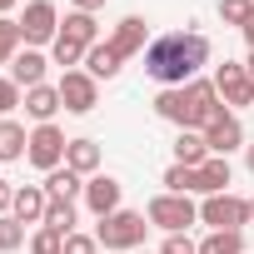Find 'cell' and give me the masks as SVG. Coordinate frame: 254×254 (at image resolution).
<instances>
[{
  "mask_svg": "<svg viewBox=\"0 0 254 254\" xmlns=\"http://www.w3.org/2000/svg\"><path fill=\"white\" fill-rule=\"evenodd\" d=\"M204 65H209V40H204L199 30H170V35H155L150 50H145V75L160 80V90L190 85Z\"/></svg>",
  "mask_w": 254,
  "mask_h": 254,
  "instance_id": "cell-1",
  "label": "cell"
},
{
  "mask_svg": "<svg viewBox=\"0 0 254 254\" xmlns=\"http://www.w3.org/2000/svg\"><path fill=\"white\" fill-rule=\"evenodd\" d=\"M90 45H100V25H95V15L70 10V15L60 20L55 45H50V65H60V70H80L85 55H90Z\"/></svg>",
  "mask_w": 254,
  "mask_h": 254,
  "instance_id": "cell-2",
  "label": "cell"
},
{
  "mask_svg": "<svg viewBox=\"0 0 254 254\" xmlns=\"http://www.w3.org/2000/svg\"><path fill=\"white\" fill-rule=\"evenodd\" d=\"M145 229H150L145 214L115 209V214H105V219L95 224V239H100L105 254H135V249H145Z\"/></svg>",
  "mask_w": 254,
  "mask_h": 254,
  "instance_id": "cell-3",
  "label": "cell"
},
{
  "mask_svg": "<svg viewBox=\"0 0 254 254\" xmlns=\"http://www.w3.org/2000/svg\"><path fill=\"white\" fill-rule=\"evenodd\" d=\"M145 219L155 224V229H165V234H185L190 224H199V204L190 199V194H155L150 204H145Z\"/></svg>",
  "mask_w": 254,
  "mask_h": 254,
  "instance_id": "cell-4",
  "label": "cell"
},
{
  "mask_svg": "<svg viewBox=\"0 0 254 254\" xmlns=\"http://www.w3.org/2000/svg\"><path fill=\"white\" fill-rule=\"evenodd\" d=\"M65 150H70V140H65V130L60 125H35L30 130V150H25V160L35 165V170H60L65 165Z\"/></svg>",
  "mask_w": 254,
  "mask_h": 254,
  "instance_id": "cell-5",
  "label": "cell"
},
{
  "mask_svg": "<svg viewBox=\"0 0 254 254\" xmlns=\"http://www.w3.org/2000/svg\"><path fill=\"white\" fill-rule=\"evenodd\" d=\"M199 224H209V229H244L249 224V199H239V194H204V204H199Z\"/></svg>",
  "mask_w": 254,
  "mask_h": 254,
  "instance_id": "cell-6",
  "label": "cell"
},
{
  "mask_svg": "<svg viewBox=\"0 0 254 254\" xmlns=\"http://www.w3.org/2000/svg\"><path fill=\"white\" fill-rule=\"evenodd\" d=\"M20 35H25V45H30V50L55 45V35H60V10L50 5V0H30L25 15H20Z\"/></svg>",
  "mask_w": 254,
  "mask_h": 254,
  "instance_id": "cell-7",
  "label": "cell"
},
{
  "mask_svg": "<svg viewBox=\"0 0 254 254\" xmlns=\"http://www.w3.org/2000/svg\"><path fill=\"white\" fill-rule=\"evenodd\" d=\"M60 105H65L70 115H90V110L100 105V80H95L90 70H65V75H60Z\"/></svg>",
  "mask_w": 254,
  "mask_h": 254,
  "instance_id": "cell-8",
  "label": "cell"
},
{
  "mask_svg": "<svg viewBox=\"0 0 254 254\" xmlns=\"http://www.w3.org/2000/svg\"><path fill=\"white\" fill-rule=\"evenodd\" d=\"M185 95H190V115H194V125L190 130H209V125L224 115V100H219V90H214V80H204V75H194L190 85H185Z\"/></svg>",
  "mask_w": 254,
  "mask_h": 254,
  "instance_id": "cell-9",
  "label": "cell"
},
{
  "mask_svg": "<svg viewBox=\"0 0 254 254\" xmlns=\"http://www.w3.org/2000/svg\"><path fill=\"white\" fill-rule=\"evenodd\" d=\"M214 90H219V100H224V110H239V105H254V80H249V70L244 65H234V60H224L214 75Z\"/></svg>",
  "mask_w": 254,
  "mask_h": 254,
  "instance_id": "cell-10",
  "label": "cell"
},
{
  "mask_svg": "<svg viewBox=\"0 0 254 254\" xmlns=\"http://www.w3.org/2000/svg\"><path fill=\"white\" fill-rule=\"evenodd\" d=\"M120 194H125V185H120L115 175H90V180H85V209H90L95 219L115 214V209H120Z\"/></svg>",
  "mask_w": 254,
  "mask_h": 254,
  "instance_id": "cell-11",
  "label": "cell"
},
{
  "mask_svg": "<svg viewBox=\"0 0 254 254\" xmlns=\"http://www.w3.org/2000/svg\"><path fill=\"white\" fill-rule=\"evenodd\" d=\"M204 145H209V155H234V150H244V125H239V115L234 110H224L209 130H204Z\"/></svg>",
  "mask_w": 254,
  "mask_h": 254,
  "instance_id": "cell-12",
  "label": "cell"
},
{
  "mask_svg": "<svg viewBox=\"0 0 254 254\" xmlns=\"http://www.w3.org/2000/svg\"><path fill=\"white\" fill-rule=\"evenodd\" d=\"M110 45H115L125 60H130V55H145V50H150V25H145V15H125V20L115 25Z\"/></svg>",
  "mask_w": 254,
  "mask_h": 254,
  "instance_id": "cell-13",
  "label": "cell"
},
{
  "mask_svg": "<svg viewBox=\"0 0 254 254\" xmlns=\"http://www.w3.org/2000/svg\"><path fill=\"white\" fill-rule=\"evenodd\" d=\"M45 70H50V55L45 50H20L15 60H10V80L20 85V90H35V85H45Z\"/></svg>",
  "mask_w": 254,
  "mask_h": 254,
  "instance_id": "cell-14",
  "label": "cell"
},
{
  "mask_svg": "<svg viewBox=\"0 0 254 254\" xmlns=\"http://www.w3.org/2000/svg\"><path fill=\"white\" fill-rule=\"evenodd\" d=\"M60 110H65V105H60V85H35V90H25V115H30L35 125H55Z\"/></svg>",
  "mask_w": 254,
  "mask_h": 254,
  "instance_id": "cell-15",
  "label": "cell"
},
{
  "mask_svg": "<svg viewBox=\"0 0 254 254\" xmlns=\"http://www.w3.org/2000/svg\"><path fill=\"white\" fill-rule=\"evenodd\" d=\"M45 209H50V194H45V185H20L15 190V219L20 224H45Z\"/></svg>",
  "mask_w": 254,
  "mask_h": 254,
  "instance_id": "cell-16",
  "label": "cell"
},
{
  "mask_svg": "<svg viewBox=\"0 0 254 254\" xmlns=\"http://www.w3.org/2000/svg\"><path fill=\"white\" fill-rule=\"evenodd\" d=\"M155 115L170 120L175 130H190L194 115H190V95H185V85H180V90H160V95H155Z\"/></svg>",
  "mask_w": 254,
  "mask_h": 254,
  "instance_id": "cell-17",
  "label": "cell"
},
{
  "mask_svg": "<svg viewBox=\"0 0 254 254\" xmlns=\"http://www.w3.org/2000/svg\"><path fill=\"white\" fill-rule=\"evenodd\" d=\"M45 194L55 199V204H75V199H85V175H75V170H50L45 175Z\"/></svg>",
  "mask_w": 254,
  "mask_h": 254,
  "instance_id": "cell-18",
  "label": "cell"
},
{
  "mask_svg": "<svg viewBox=\"0 0 254 254\" xmlns=\"http://www.w3.org/2000/svg\"><path fill=\"white\" fill-rule=\"evenodd\" d=\"M120 65H125V55H120L110 40L90 45V55H85V70H90L95 80H115V75H120Z\"/></svg>",
  "mask_w": 254,
  "mask_h": 254,
  "instance_id": "cell-19",
  "label": "cell"
},
{
  "mask_svg": "<svg viewBox=\"0 0 254 254\" xmlns=\"http://www.w3.org/2000/svg\"><path fill=\"white\" fill-rule=\"evenodd\" d=\"M30 150V135H25V125L20 120H0V165H10V160H25Z\"/></svg>",
  "mask_w": 254,
  "mask_h": 254,
  "instance_id": "cell-20",
  "label": "cell"
},
{
  "mask_svg": "<svg viewBox=\"0 0 254 254\" xmlns=\"http://www.w3.org/2000/svg\"><path fill=\"white\" fill-rule=\"evenodd\" d=\"M209 160V145H204V135L199 130H180L175 135V165H190V170H199Z\"/></svg>",
  "mask_w": 254,
  "mask_h": 254,
  "instance_id": "cell-21",
  "label": "cell"
},
{
  "mask_svg": "<svg viewBox=\"0 0 254 254\" xmlns=\"http://www.w3.org/2000/svg\"><path fill=\"white\" fill-rule=\"evenodd\" d=\"M65 170H75V175H100V145L95 140H70V150H65Z\"/></svg>",
  "mask_w": 254,
  "mask_h": 254,
  "instance_id": "cell-22",
  "label": "cell"
},
{
  "mask_svg": "<svg viewBox=\"0 0 254 254\" xmlns=\"http://www.w3.org/2000/svg\"><path fill=\"white\" fill-rule=\"evenodd\" d=\"M229 180H234V170H229L224 155H209V160L199 165V194H224Z\"/></svg>",
  "mask_w": 254,
  "mask_h": 254,
  "instance_id": "cell-23",
  "label": "cell"
},
{
  "mask_svg": "<svg viewBox=\"0 0 254 254\" xmlns=\"http://www.w3.org/2000/svg\"><path fill=\"white\" fill-rule=\"evenodd\" d=\"M199 254H244V229H209L199 239Z\"/></svg>",
  "mask_w": 254,
  "mask_h": 254,
  "instance_id": "cell-24",
  "label": "cell"
},
{
  "mask_svg": "<svg viewBox=\"0 0 254 254\" xmlns=\"http://www.w3.org/2000/svg\"><path fill=\"white\" fill-rule=\"evenodd\" d=\"M160 185H165L170 194H199V170H190V165H170Z\"/></svg>",
  "mask_w": 254,
  "mask_h": 254,
  "instance_id": "cell-25",
  "label": "cell"
},
{
  "mask_svg": "<svg viewBox=\"0 0 254 254\" xmlns=\"http://www.w3.org/2000/svg\"><path fill=\"white\" fill-rule=\"evenodd\" d=\"M25 50V35H20V20L10 15H0V65H10L15 55Z\"/></svg>",
  "mask_w": 254,
  "mask_h": 254,
  "instance_id": "cell-26",
  "label": "cell"
},
{
  "mask_svg": "<svg viewBox=\"0 0 254 254\" xmlns=\"http://www.w3.org/2000/svg\"><path fill=\"white\" fill-rule=\"evenodd\" d=\"M25 249H30V254H65V234H55L50 224H35Z\"/></svg>",
  "mask_w": 254,
  "mask_h": 254,
  "instance_id": "cell-27",
  "label": "cell"
},
{
  "mask_svg": "<svg viewBox=\"0 0 254 254\" xmlns=\"http://www.w3.org/2000/svg\"><path fill=\"white\" fill-rule=\"evenodd\" d=\"M30 239H25V224L15 219V214H0V254H10V249H25Z\"/></svg>",
  "mask_w": 254,
  "mask_h": 254,
  "instance_id": "cell-28",
  "label": "cell"
},
{
  "mask_svg": "<svg viewBox=\"0 0 254 254\" xmlns=\"http://www.w3.org/2000/svg\"><path fill=\"white\" fill-rule=\"evenodd\" d=\"M75 219H80V214H75V204H55V199H50V209H45V224H50L55 234H65V239H70V234H75Z\"/></svg>",
  "mask_w": 254,
  "mask_h": 254,
  "instance_id": "cell-29",
  "label": "cell"
},
{
  "mask_svg": "<svg viewBox=\"0 0 254 254\" xmlns=\"http://www.w3.org/2000/svg\"><path fill=\"white\" fill-rule=\"evenodd\" d=\"M219 20H224V25H239V30H244V25L254 20V0H219Z\"/></svg>",
  "mask_w": 254,
  "mask_h": 254,
  "instance_id": "cell-30",
  "label": "cell"
},
{
  "mask_svg": "<svg viewBox=\"0 0 254 254\" xmlns=\"http://www.w3.org/2000/svg\"><path fill=\"white\" fill-rule=\"evenodd\" d=\"M20 105H25V90H20L10 75H0V120H10Z\"/></svg>",
  "mask_w": 254,
  "mask_h": 254,
  "instance_id": "cell-31",
  "label": "cell"
},
{
  "mask_svg": "<svg viewBox=\"0 0 254 254\" xmlns=\"http://www.w3.org/2000/svg\"><path fill=\"white\" fill-rule=\"evenodd\" d=\"M160 254H199V244H194L190 234H165V244H160Z\"/></svg>",
  "mask_w": 254,
  "mask_h": 254,
  "instance_id": "cell-32",
  "label": "cell"
},
{
  "mask_svg": "<svg viewBox=\"0 0 254 254\" xmlns=\"http://www.w3.org/2000/svg\"><path fill=\"white\" fill-rule=\"evenodd\" d=\"M65 254H100V239H95V234H80V229H75V234L65 239Z\"/></svg>",
  "mask_w": 254,
  "mask_h": 254,
  "instance_id": "cell-33",
  "label": "cell"
},
{
  "mask_svg": "<svg viewBox=\"0 0 254 254\" xmlns=\"http://www.w3.org/2000/svg\"><path fill=\"white\" fill-rule=\"evenodd\" d=\"M10 209H15V190L0 180V214H10Z\"/></svg>",
  "mask_w": 254,
  "mask_h": 254,
  "instance_id": "cell-34",
  "label": "cell"
},
{
  "mask_svg": "<svg viewBox=\"0 0 254 254\" xmlns=\"http://www.w3.org/2000/svg\"><path fill=\"white\" fill-rule=\"evenodd\" d=\"M70 10H85V15H95V10H105V0H70Z\"/></svg>",
  "mask_w": 254,
  "mask_h": 254,
  "instance_id": "cell-35",
  "label": "cell"
},
{
  "mask_svg": "<svg viewBox=\"0 0 254 254\" xmlns=\"http://www.w3.org/2000/svg\"><path fill=\"white\" fill-rule=\"evenodd\" d=\"M239 35H244V45H249V50H254V20H249V25H244V30H239Z\"/></svg>",
  "mask_w": 254,
  "mask_h": 254,
  "instance_id": "cell-36",
  "label": "cell"
},
{
  "mask_svg": "<svg viewBox=\"0 0 254 254\" xmlns=\"http://www.w3.org/2000/svg\"><path fill=\"white\" fill-rule=\"evenodd\" d=\"M244 165H249V175H254V145H244Z\"/></svg>",
  "mask_w": 254,
  "mask_h": 254,
  "instance_id": "cell-37",
  "label": "cell"
},
{
  "mask_svg": "<svg viewBox=\"0 0 254 254\" xmlns=\"http://www.w3.org/2000/svg\"><path fill=\"white\" fill-rule=\"evenodd\" d=\"M15 10V0H0V15H10Z\"/></svg>",
  "mask_w": 254,
  "mask_h": 254,
  "instance_id": "cell-38",
  "label": "cell"
},
{
  "mask_svg": "<svg viewBox=\"0 0 254 254\" xmlns=\"http://www.w3.org/2000/svg\"><path fill=\"white\" fill-rule=\"evenodd\" d=\"M244 70H249V80H254V50H249V60H244Z\"/></svg>",
  "mask_w": 254,
  "mask_h": 254,
  "instance_id": "cell-39",
  "label": "cell"
},
{
  "mask_svg": "<svg viewBox=\"0 0 254 254\" xmlns=\"http://www.w3.org/2000/svg\"><path fill=\"white\" fill-rule=\"evenodd\" d=\"M249 224H254V194H249Z\"/></svg>",
  "mask_w": 254,
  "mask_h": 254,
  "instance_id": "cell-40",
  "label": "cell"
},
{
  "mask_svg": "<svg viewBox=\"0 0 254 254\" xmlns=\"http://www.w3.org/2000/svg\"><path fill=\"white\" fill-rule=\"evenodd\" d=\"M135 254H150V249H135Z\"/></svg>",
  "mask_w": 254,
  "mask_h": 254,
  "instance_id": "cell-41",
  "label": "cell"
}]
</instances>
